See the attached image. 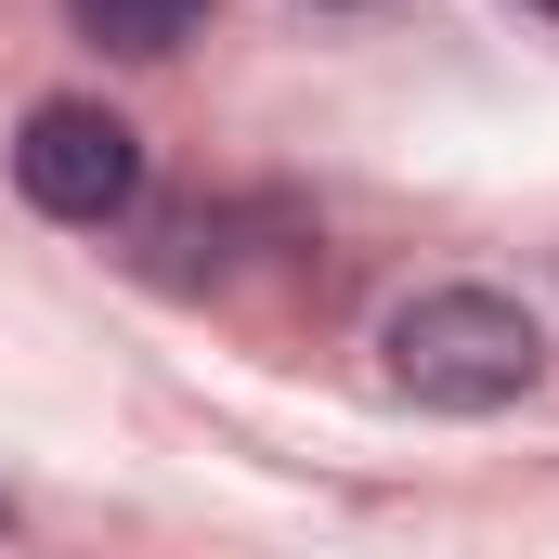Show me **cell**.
Instances as JSON below:
<instances>
[{"label":"cell","mask_w":559,"mask_h":559,"mask_svg":"<svg viewBox=\"0 0 559 559\" xmlns=\"http://www.w3.org/2000/svg\"><path fill=\"white\" fill-rule=\"evenodd\" d=\"M391 378L417 404H442V417H495V404H521L547 378V338L495 286H429V299L391 312Z\"/></svg>","instance_id":"1"},{"label":"cell","mask_w":559,"mask_h":559,"mask_svg":"<svg viewBox=\"0 0 559 559\" xmlns=\"http://www.w3.org/2000/svg\"><path fill=\"white\" fill-rule=\"evenodd\" d=\"M13 182H26L39 222L105 235V222H131V209H143V131L118 118V105L52 92V105H26V131H13Z\"/></svg>","instance_id":"2"},{"label":"cell","mask_w":559,"mask_h":559,"mask_svg":"<svg viewBox=\"0 0 559 559\" xmlns=\"http://www.w3.org/2000/svg\"><path fill=\"white\" fill-rule=\"evenodd\" d=\"M66 26H79L92 52H182V39L209 26V0H66Z\"/></svg>","instance_id":"3"},{"label":"cell","mask_w":559,"mask_h":559,"mask_svg":"<svg viewBox=\"0 0 559 559\" xmlns=\"http://www.w3.org/2000/svg\"><path fill=\"white\" fill-rule=\"evenodd\" d=\"M534 13H559V0H534Z\"/></svg>","instance_id":"4"},{"label":"cell","mask_w":559,"mask_h":559,"mask_svg":"<svg viewBox=\"0 0 559 559\" xmlns=\"http://www.w3.org/2000/svg\"><path fill=\"white\" fill-rule=\"evenodd\" d=\"M0 521H13V508H0Z\"/></svg>","instance_id":"5"}]
</instances>
